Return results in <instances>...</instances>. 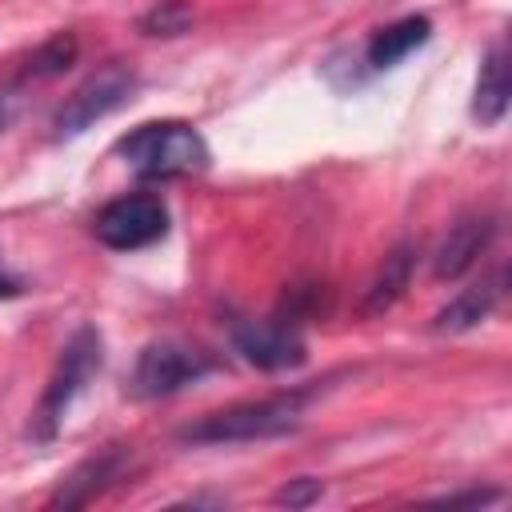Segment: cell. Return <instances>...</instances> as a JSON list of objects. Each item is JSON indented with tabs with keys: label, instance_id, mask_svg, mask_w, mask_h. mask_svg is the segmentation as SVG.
I'll list each match as a JSON object with an SVG mask.
<instances>
[{
	"label": "cell",
	"instance_id": "cell-5",
	"mask_svg": "<svg viewBox=\"0 0 512 512\" xmlns=\"http://www.w3.org/2000/svg\"><path fill=\"white\" fill-rule=\"evenodd\" d=\"M92 232L104 248L112 252H136V248H148L156 244L164 232H168V204L156 196V192H128V196H116L108 200L96 220H92Z\"/></svg>",
	"mask_w": 512,
	"mask_h": 512
},
{
	"label": "cell",
	"instance_id": "cell-1",
	"mask_svg": "<svg viewBox=\"0 0 512 512\" xmlns=\"http://www.w3.org/2000/svg\"><path fill=\"white\" fill-rule=\"evenodd\" d=\"M308 400H312V392H304V388L260 396V400H240V404H228V408L196 416L192 424L180 428V440L184 444H252V440H272V436H284V432L300 428Z\"/></svg>",
	"mask_w": 512,
	"mask_h": 512
},
{
	"label": "cell",
	"instance_id": "cell-6",
	"mask_svg": "<svg viewBox=\"0 0 512 512\" xmlns=\"http://www.w3.org/2000/svg\"><path fill=\"white\" fill-rule=\"evenodd\" d=\"M136 88V72L124 64H104L100 72H92L52 116V132L56 140H72L80 132H88L96 120H104L108 112H116Z\"/></svg>",
	"mask_w": 512,
	"mask_h": 512
},
{
	"label": "cell",
	"instance_id": "cell-16",
	"mask_svg": "<svg viewBox=\"0 0 512 512\" xmlns=\"http://www.w3.org/2000/svg\"><path fill=\"white\" fill-rule=\"evenodd\" d=\"M324 496V484L312 480V476H300V480H288L280 492H276V504H288V508H308Z\"/></svg>",
	"mask_w": 512,
	"mask_h": 512
},
{
	"label": "cell",
	"instance_id": "cell-9",
	"mask_svg": "<svg viewBox=\"0 0 512 512\" xmlns=\"http://www.w3.org/2000/svg\"><path fill=\"white\" fill-rule=\"evenodd\" d=\"M492 236H496V216H488V212H480V216H460V220L444 232V240H440V248H436V256H432V276H436V280H456V276H464V272L480 260V252L492 244Z\"/></svg>",
	"mask_w": 512,
	"mask_h": 512
},
{
	"label": "cell",
	"instance_id": "cell-7",
	"mask_svg": "<svg viewBox=\"0 0 512 512\" xmlns=\"http://www.w3.org/2000/svg\"><path fill=\"white\" fill-rule=\"evenodd\" d=\"M232 344L236 352L264 368V372H284V368H296L304 364V336H300V324L284 320V316H268V320H236L232 324Z\"/></svg>",
	"mask_w": 512,
	"mask_h": 512
},
{
	"label": "cell",
	"instance_id": "cell-10",
	"mask_svg": "<svg viewBox=\"0 0 512 512\" xmlns=\"http://www.w3.org/2000/svg\"><path fill=\"white\" fill-rule=\"evenodd\" d=\"M500 300H504V268H492V272L480 276L476 284L460 288V292L432 316V328H436V332H468V328H476L480 320H488Z\"/></svg>",
	"mask_w": 512,
	"mask_h": 512
},
{
	"label": "cell",
	"instance_id": "cell-12",
	"mask_svg": "<svg viewBox=\"0 0 512 512\" xmlns=\"http://www.w3.org/2000/svg\"><path fill=\"white\" fill-rule=\"evenodd\" d=\"M508 56H504V44H492L484 64H480V76H476V100H472V112L484 128L500 124L504 112H508Z\"/></svg>",
	"mask_w": 512,
	"mask_h": 512
},
{
	"label": "cell",
	"instance_id": "cell-17",
	"mask_svg": "<svg viewBox=\"0 0 512 512\" xmlns=\"http://www.w3.org/2000/svg\"><path fill=\"white\" fill-rule=\"evenodd\" d=\"M12 116H16V92H0V136L12 124Z\"/></svg>",
	"mask_w": 512,
	"mask_h": 512
},
{
	"label": "cell",
	"instance_id": "cell-15",
	"mask_svg": "<svg viewBox=\"0 0 512 512\" xmlns=\"http://www.w3.org/2000/svg\"><path fill=\"white\" fill-rule=\"evenodd\" d=\"M188 24H192L188 0H160L156 8H148L140 16V32H148V36H180V32H188Z\"/></svg>",
	"mask_w": 512,
	"mask_h": 512
},
{
	"label": "cell",
	"instance_id": "cell-2",
	"mask_svg": "<svg viewBox=\"0 0 512 512\" xmlns=\"http://www.w3.org/2000/svg\"><path fill=\"white\" fill-rule=\"evenodd\" d=\"M116 156L140 180H176L208 168V144L188 120H148L120 136Z\"/></svg>",
	"mask_w": 512,
	"mask_h": 512
},
{
	"label": "cell",
	"instance_id": "cell-13",
	"mask_svg": "<svg viewBox=\"0 0 512 512\" xmlns=\"http://www.w3.org/2000/svg\"><path fill=\"white\" fill-rule=\"evenodd\" d=\"M428 36H432L428 16H404V20L380 28V32L368 40V64H372V68H392V64H400L408 52H416L420 44H428Z\"/></svg>",
	"mask_w": 512,
	"mask_h": 512
},
{
	"label": "cell",
	"instance_id": "cell-8",
	"mask_svg": "<svg viewBox=\"0 0 512 512\" xmlns=\"http://www.w3.org/2000/svg\"><path fill=\"white\" fill-rule=\"evenodd\" d=\"M128 464H132V456L120 444H112V448L80 460L68 476H60L56 492L48 496V508H80V504H92L104 488H112L116 480H124Z\"/></svg>",
	"mask_w": 512,
	"mask_h": 512
},
{
	"label": "cell",
	"instance_id": "cell-18",
	"mask_svg": "<svg viewBox=\"0 0 512 512\" xmlns=\"http://www.w3.org/2000/svg\"><path fill=\"white\" fill-rule=\"evenodd\" d=\"M16 288H20V284H16V280H8V276H4V272H0V296H12V292H16Z\"/></svg>",
	"mask_w": 512,
	"mask_h": 512
},
{
	"label": "cell",
	"instance_id": "cell-4",
	"mask_svg": "<svg viewBox=\"0 0 512 512\" xmlns=\"http://www.w3.org/2000/svg\"><path fill=\"white\" fill-rule=\"evenodd\" d=\"M216 368V360L184 340H152L140 348L136 368H132V396L140 400H160V396H176L180 388L196 384L200 376H208Z\"/></svg>",
	"mask_w": 512,
	"mask_h": 512
},
{
	"label": "cell",
	"instance_id": "cell-11",
	"mask_svg": "<svg viewBox=\"0 0 512 512\" xmlns=\"http://www.w3.org/2000/svg\"><path fill=\"white\" fill-rule=\"evenodd\" d=\"M412 264H416L412 244H396V248L380 260L376 276L368 280V288H364V296H360V316H380V312H388V308L404 296V288L412 284Z\"/></svg>",
	"mask_w": 512,
	"mask_h": 512
},
{
	"label": "cell",
	"instance_id": "cell-14",
	"mask_svg": "<svg viewBox=\"0 0 512 512\" xmlns=\"http://www.w3.org/2000/svg\"><path fill=\"white\" fill-rule=\"evenodd\" d=\"M80 44L72 32H56L52 40H44L32 56H28V68H24V80H48V76H60L72 60H76Z\"/></svg>",
	"mask_w": 512,
	"mask_h": 512
},
{
	"label": "cell",
	"instance_id": "cell-3",
	"mask_svg": "<svg viewBox=\"0 0 512 512\" xmlns=\"http://www.w3.org/2000/svg\"><path fill=\"white\" fill-rule=\"evenodd\" d=\"M100 360H104V340H100V332L92 328V324H84V328H76L72 336H68V344L60 348V356H56V364H52V376H48V384H44V392H40V404H36V412H32V436L36 440H52L56 436V428L64 424V416H68V408H72V400L84 392V384L100 372Z\"/></svg>",
	"mask_w": 512,
	"mask_h": 512
}]
</instances>
